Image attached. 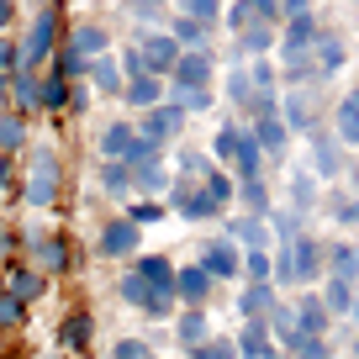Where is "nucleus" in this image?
<instances>
[{
  "label": "nucleus",
  "mask_w": 359,
  "mask_h": 359,
  "mask_svg": "<svg viewBox=\"0 0 359 359\" xmlns=\"http://www.w3.org/2000/svg\"><path fill=\"white\" fill-rule=\"evenodd\" d=\"M53 37H58V11H43V16L32 22V37H27V58H22V69H32L37 58L53 53Z\"/></svg>",
  "instance_id": "obj_1"
},
{
  "label": "nucleus",
  "mask_w": 359,
  "mask_h": 359,
  "mask_svg": "<svg viewBox=\"0 0 359 359\" xmlns=\"http://www.w3.org/2000/svg\"><path fill=\"white\" fill-rule=\"evenodd\" d=\"M133 248H137V227L127 222V217H122V222H111V227L101 233V254H106V259H127Z\"/></svg>",
  "instance_id": "obj_2"
},
{
  "label": "nucleus",
  "mask_w": 359,
  "mask_h": 359,
  "mask_svg": "<svg viewBox=\"0 0 359 359\" xmlns=\"http://www.w3.org/2000/svg\"><path fill=\"white\" fill-rule=\"evenodd\" d=\"M90 333H95V323H90V312H69L64 327H58V344L69 348V354H79V348L90 344Z\"/></svg>",
  "instance_id": "obj_3"
},
{
  "label": "nucleus",
  "mask_w": 359,
  "mask_h": 359,
  "mask_svg": "<svg viewBox=\"0 0 359 359\" xmlns=\"http://www.w3.org/2000/svg\"><path fill=\"white\" fill-rule=\"evenodd\" d=\"M206 280H212V275H206L201 264H196V269H175V291L185 296V302H191L196 312L206 306Z\"/></svg>",
  "instance_id": "obj_4"
},
{
  "label": "nucleus",
  "mask_w": 359,
  "mask_h": 359,
  "mask_svg": "<svg viewBox=\"0 0 359 359\" xmlns=\"http://www.w3.org/2000/svg\"><path fill=\"white\" fill-rule=\"evenodd\" d=\"M201 269L212 275V280H227V275H238V254H233V243H212L201 254Z\"/></svg>",
  "instance_id": "obj_5"
},
{
  "label": "nucleus",
  "mask_w": 359,
  "mask_h": 359,
  "mask_svg": "<svg viewBox=\"0 0 359 359\" xmlns=\"http://www.w3.org/2000/svg\"><path fill=\"white\" fill-rule=\"evenodd\" d=\"M53 191H58V175H53V158H37V175L27 180V201H37V206H48L53 201Z\"/></svg>",
  "instance_id": "obj_6"
},
{
  "label": "nucleus",
  "mask_w": 359,
  "mask_h": 359,
  "mask_svg": "<svg viewBox=\"0 0 359 359\" xmlns=\"http://www.w3.org/2000/svg\"><path fill=\"white\" fill-rule=\"evenodd\" d=\"M238 354H248V359L275 354V348H269V323H264V317H254V323L243 327V338H238Z\"/></svg>",
  "instance_id": "obj_7"
},
{
  "label": "nucleus",
  "mask_w": 359,
  "mask_h": 359,
  "mask_svg": "<svg viewBox=\"0 0 359 359\" xmlns=\"http://www.w3.org/2000/svg\"><path fill=\"white\" fill-rule=\"evenodd\" d=\"M48 291V275H37V269H11V296L16 302H37V296Z\"/></svg>",
  "instance_id": "obj_8"
},
{
  "label": "nucleus",
  "mask_w": 359,
  "mask_h": 359,
  "mask_svg": "<svg viewBox=\"0 0 359 359\" xmlns=\"http://www.w3.org/2000/svg\"><path fill=\"white\" fill-rule=\"evenodd\" d=\"M133 148H137V137H133V127H127V122L106 127V137H101V154L106 158H133Z\"/></svg>",
  "instance_id": "obj_9"
},
{
  "label": "nucleus",
  "mask_w": 359,
  "mask_h": 359,
  "mask_svg": "<svg viewBox=\"0 0 359 359\" xmlns=\"http://www.w3.org/2000/svg\"><path fill=\"white\" fill-rule=\"evenodd\" d=\"M269 302H275V291H269V285H248L238 306H243V317L254 323V317H269Z\"/></svg>",
  "instance_id": "obj_10"
},
{
  "label": "nucleus",
  "mask_w": 359,
  "mask_h": 359,
  "mask_svg": "<svg viewBox=\"0 0 359 359\" xmlns=\"http://www.w3.org/2000/svg\"><path fill=\"white\" fill-rule=\"evenodd\" d=\"M333 280H344V285L359 280V248H333Z\"/></svg>",
  "instance_id": "obj_11"
},
{
  "label": "nucleus",
  "mask_w": 359,
  "mask_h": 359,
  "mask_svg": "<svg viewBox=\"0 0 359 359\" xmlns=\"http://www.w3.org/2000/svg\"><path fill=\"white\" fill-rule=\"evenodd\" d=\"M180 344H191V348L206 344V317L201 312H185V317H180Z\"/></svg>",
  "instance_id": "obj_12"
},
{
  "label": "nucleus",
  "mask_w": 359,
  "mask_h": 359,
  "mask_svg": "<svg viewBox=\"0 0 359 359\" xmlns=\"http://www.w3.org/2000/svg\"><path fill=\"white\" fill-rule=\"evenodd\" d=\"M122 296H127V302H133V306H143V312H154V296H158V291H148V280H137V275H127V280H122Z\"/></svg>",
  "instance_id": "obj_13"
},
{
  "label": "nucleus",
  "mask_w": 359,
  "mask_h": 359,
  "mask_svg": "<svg viewBox=\"0 0 359 359\" xmlns=\"http://www.w3.org/2000/svg\"><path fill=\"white\" fill-rule=\"evenodd\" d=\"M16 101H22V106H43V95H37V79H32V69H16Z\"/></svg>",
  "instance_id": "obj_14"
},
{
  "label": "nucleus",
  "mask_w": 359,
  "mask_h": 359,
  "mask_svg": "<svg viewBox=\"0 0 359 359\" xmlns=\"http://www.w3.org/2000/svg\"><path fill=\"white\" fill-rule=\"evenodd\" d=\"M291 354L296 359H327V344H323V338H302V333H296L291 338Z\"/></svg>",
  "instance_id": "obj_15"
},
{
  "label": "nucleus",
  "mask_w": 359,
  "mask_h": 359,
  "mask_svg": "<svg viewBox=\"0 0 359 359\" xmlns=\"http://www.w3.org/2000/svg\"><path fill=\"white\" fill-rule=\"evenodd\" d=\"M69 264V243L64 238H48L43 243V269H64Z\"/></svg>",
  "instance_id": "obj_16"
},
{
  "label": "nucleus",
  "mask_w": 359,
  "mask_h": 359,
  "mask_svg": "<svg viewBox=\"0 0 359 359\" xmlns=\"http://www.w3.org/2000/svg\"><path fill=\"white\" fill-rule=\"evenodd\" d=\"M74 48H79V53H101V48H106V32H101V27H79V32H74Z\"/></svg>",
  "instance_id": "obj_17"
},
{
  "label": "nucleus",
  "mask_w": 359,
  "mask_h": 359,
  "mask_svg": "<svg viewBox=\"0 0 359 359\" xmlns=\"http://www.w3.org/2000/svg\"><path fill=\"white\" fill-rule=\"evenodd\" d=\"M180 127V111H154L148 116V137H169Z\"/></svg>",
  "instance_id": "obj_18"
},
{
  "label": "nucleus",
  "mask_w": 359,
  "mask_h": 359,
  "mask_svg": "<svg viewBox=\"0 0 359 359\" xmlns=\"http://www.w3.org/2000/svg\"><path fill=\"white\" fill-rule=\"evenodd\" d=\"M22 312H27V306L16 302L11 291H0V327H16V323H22Z\"/></svg>",
  "instance_id": "obj_19"
},
{
  "label": "nucleus",
  "mask_w": 359,
  "mask_h": 359,
  "mask_svg": "<svg viewBox=\"0 0 359 359\" xmlns=\"http://www.w3.org/2000/svg\"><path fill=\"white\" fill-rule=\"evenodd\" d=\"M127 95H133V106H154V101H158V79H148V74H143L133 90H127Z\"/></svg>",
  "instance_id": "obj_20"
},
{
  "label": "nucleus",
  "mask_w": 359,
  "mask_h": 359,
  "mask_svg": "<svg viewBox=\"0 0 359 359\" xmlns=\"http://www.w3.org/2000/svg\"><path fill=\"white\" fill-rule=\"evenodd\" d=\"M243 269H248V275H254L259 285H264V280H269V254H259V248H248V254H243Z\"/></svg>",
  "instance_id": "obj_21"
},
{
  "label": "nucleus",
  "mask_w": 359,
  "mask_h": 359,
  "mask_svg": "<svg viewBox=\"0 0 359 359\" xmlns=\"http://www.w3.org/2000/svg\"><path fill=\"white\" fill-rule=\"evenodd\" d=\"M323 306H327V312H338V317H344L348 306H354V302H348V285H344V280H333V285H327V302H323Z\"/></svg>",
  "instance_id": "obj_22"
},
{
  "label": "nucleus",
  "mask_w": 359,
  "mask_h": 359,
  "mask_svg": "<svg viewBox=\"0 0 359 359\" xmlns=\"http://www.w3.org/2000/svg\"><path fill=\"white\" fill-rule=\"evenodd\" d=\"M37 95H43V106H64V101H69V85H64V79L53 74V79H48L43 90H37Z\"/></svg>",
  "instance_id": "obj_23"
},
{
  "label": "nucleus",
  "mask_w": 359,
  "mask_h": 359,
  "mask_svg": "<svg viewBox=\"0 0 359 359\" xmlns=\"http://www.w3.org/2000/svg\"><path fill=\"white\" fill-rule=\"evenodd\" d=\"M148 48H154V69L164 64V58H169V64H175V58H180V43H175V37H154V43H148Z\"/></svg>",
  "instance_id": "obj_24"
},
{
  "label": "nucleus",
  "mask_w": 359,
  "mask_h": 359,
  "mask_svg": "<svg viewBox=\"0 0 359 359\" xmlns=\"http://www.w3.org/2000/svg\"><path fill=\"white\" fill-rule=\"evenodd\" d=\"M111 359H148V348H143V338H122L111 348Z\"/></svg>",
  "instance_id": "obj_25"
},
{
  "label": "nucleus",
  "mask_w": 359,
  "mask_h": 359,
  "mask_svg": "<svg viewBox=\"0 0 359 359\" xmlns=\"http://www.w3.org/2000/svg\"><path fill=\"white\" fill-rule=\"evenodd\" d=\"M22 143V122L16 116H0V148H16Z\"/></svg>",
  "instance_id": "obj_26"
},
{
  "label": "nucleus",
  "mask_w": 359,
  "mask_h": 359,
  "mask_svg": "<svg viewBox=\"0 0 359 359\" xmlns=\"http://www.w3.org/2000/svg\"><path fill=\"white\" fill-rule=\"evenodd\" d=\"M238 164H243V169H259V143L238 137Z\"/></svg>",
  "instance_id": "obj_27"
},
{
  "label": "nucleus",
  "mask_w": 359,
  "mask_h": 359,
  "mask_svg": "<svg viewBox=\"0 0 359 359\" xmlns=\"http://www.w3.org/2000/svg\"><path fill=\"white\" fill-rule=\"evenodd\" d=\"M196 359H233V344H217V338H212V344L196 348Z\"/></svg>",
  "instance_id": "obj_28"
},
{
  "label": "nucleus",
  "mask_w": 359,
  "mask_h": 359,
  "mask_svg": "<svg viewBox=\"0 0 359 359\" xmlns=\"http://www.w3.org/2000/svg\"><path fill=\"white\" fill-rule=\"evenodd\" d=\"M206 74V58H185V69H180V79H185V85H196V79Z\"/></svg>",
  "instance_id": "obj_29"
},
{
  "label": "nucleus",
  "mask_w": 359,
  "mask_h": 359,
  "mask_svg": "<svg viewBox=\"0 0 359 359\" xmlns=\"http://www.w3.org/2000/svg\"><path fill=\"white\" fill-rule=\"evenodd\" d=\"M127 217H133V227H137V222H158V206H154V201H148V206H133Z\"/></svg>",
  "instance_id": "obj_30"
},
{
  "label": "nucleus",
  "mask_w": 359,
  "mask_h": 359,
  "mask_svg": "<svg viewBox=\"0 0 359 359\" xmlns=\"http://www.w3.org/2000/svg\"><path fill=\"white\" fill-rule=\"evenodd\" d=\"M95 85H106V90H111V85H116V69H111V64H106V58H101V64H95Z\"/></svg>",
  "instance_id": "obj_31"
},
{
  "label": "nucleus",
  "mask_w": 359,
  "mask_h": 359,
  "mask_svg": "<svg viewBox=\"0 0 359 359\" xmlns=\"http://www.w3.org/2000/svg\"><path fill=\"white\" fill-rule=\"evenodd\" d=\"M6 69H16V48L0 37V74H6Z\"/></svg>",
  "instance_id": "obj_32"
},
{
  "label": "nucleus",
  "mask_w": 359,
  "mask_h": 359,
  "mask_svg": "<svg viewBox=\"0 0 359 359\" xmlns=\"http://www.w3.org/2000/svg\"><path fill=\"white\" fill-rule=\"evenodd\" d=\"M259 137H264V148H280V127H275V122L259 127Z\"/></svg>",
  "instance_id": "obj_33"
},
{
  "label": "nucleus",
  "mask_w": 359,
  "mask_h": 359,
  "mask_svg": "<svg viewBox=\"0 0 359 359\" xmlns=\"http://www.w3.org/2000/svg\"><path fill=\"white\" fill-rule=\"evenodd\" d=\"M106 185H111V191H122V185H127V169L111 164V169H106Z\"/></svg>",
  "instance_id": "obj_34"
},
{
  "label": "nucleus",
  "mask_w": 359,
  "mask_h": 359,
  "mask_svg": "<svg viewBox=\"0 0 359 359\" xmlns=\"http://www.w3.org/2000/svg\"><path fill=\"white\" fill-rule=\"evenodd\" d=\"M11 185V164H6V154H0V191Z\"/></svg>",
  "instance_id": "obj_35"
},
{
  "label": "nucleus",
  "mask_w": 359,
  "mask_h": 359,
  "mask_svg": "<svg viewBox=\"0 0 359 359\" xmlns=\"http://www.w3.org/2000/svg\"><path fill=\"white\" fill-rule=\"evenodd\" d=\"M11 16H16V11H11V6H6V0H0V27H6V22H11Z\"/></svg>",
  "instance_id": "obj_36"
},
{
  "label": "nucleus",
  "mask_w": 359,
  "mask_h": 359,
  "mask_svg": "<svg viewBox=\"0 0 359 359\" xmlns=\"http://www.w3.org/2000/svg\"><path fill=\"white\" fill-rule=\"evenodd\" d=\"M0 106H6V74H0Z\"/></svg>",
  "instance_id": "obj_37"
},
{
  "label": "nucleus",
  "mask_w": 359,
  "mask_h": 359,
  "mask_svg": "<svg viewBox=\"0 0 359 359\" xmlns=\"http://www.w3.org/2000/svg\"><path fill=\"white\" fill-rule=\"evenodd\" d=\"M264 359H275V354H264Z\"/></svg>",
  "instance_id": "obj_38"
}]
</instances>
